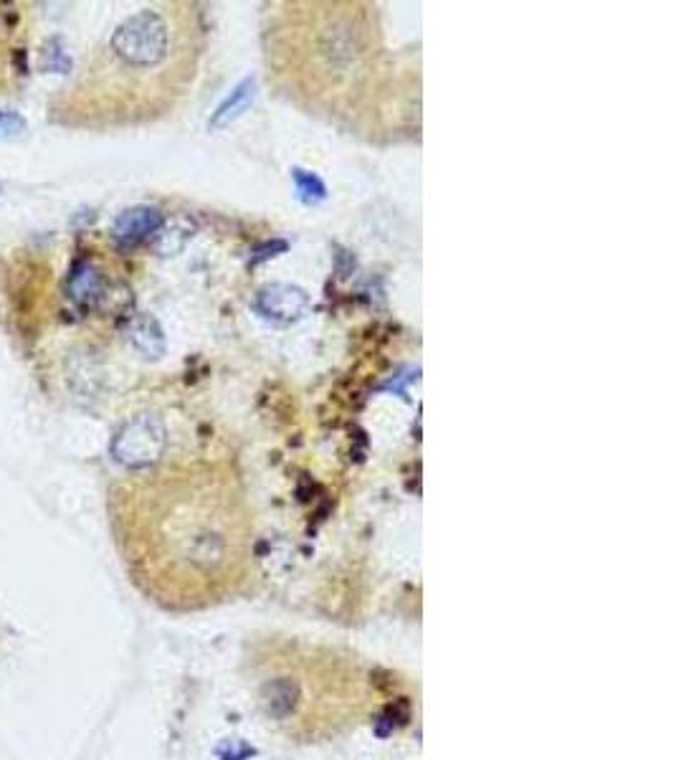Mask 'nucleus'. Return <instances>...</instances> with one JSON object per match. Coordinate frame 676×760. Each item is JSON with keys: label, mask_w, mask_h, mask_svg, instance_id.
<instances>
[{"label": "nucleus", "mask_w": 676, "mask_h": 760, "mask_svg": "<svg viewBox=\"0 0 676 760\" xmlns=\"http://www.w3.org/2000/svg\"><path fill=\"white\" fill-rule=\"evenodd\" d=\"M109 46L122 64L132 66V69H150L168 56V21L155 11L135 13L119 23Z\"/></svg>", "instance_id": "f257e3e1"}, {"label": "nucleus", "mask_w": 676, "mask_h": 760, "mask_svg": "<svg viewBox=\"0 0 676 760\" xmlns=\"http://www.w3.org/2000/svg\"><path fill=\"white\" fill-rule=\"evenodd\" d=\"M165 446H168V431H165L163 421L142 413V416L130 418L117 431L112 441V454L119 464L140 469L155 464L165 454Z\"/></svg>", "instance_id": "f03ea898"}, {"label": "nucleus", "mask_w": 676, "mask_h": 760, "mask_svg": "<svg viewBox=\"0 0 676 760\" xmlns=\"http://www.w3.org/2000/svg\"><path fill=\"white\" fill-rule=\"evenodd\" d=\"M256 307L266 320L294 322L307 312L309 297L304 289L292 287V284H271L259 292Z\"/></svg>", "instance_id": "7ed1b4c3"}, {"label": "nucleus", "mask_w": 676, "mask_h": 760, "mask_svg": "<svg viewBox=\"0 0 676 760\" xmlns=\"http://www.w3.org/2000/svg\"><path fill=\"white\" fill-rule=\"evenodd\" d=\"M160 226H163V213L150 206H137L125 211L114 221L112 236L117 241H122V244H137V241L160 231Z\"/></svg>", "instance_id": "20e7f679"}, {"label": "nucleus", "mask_w": 676, "mask_h": 760, "mask_svg": "<svg viewBox=\"0 0 676 760\" xmlns=\"http://www.w3.org/2000/svg\"><path fill=\"white\" fill-rule=\"evenodd\" d=\"M130 340L145 358H160L165 353V332L152 315H140L130 327Z\"/></svg>", "instance_id": "39448f33"}, {"label": "nucleus", "mask_w": 676, "mask_h": 760, "mask_svg": "<svg viewBox=\"0 0 676 760\" xmlns=\"http://www.w3.org/2000/svg\"><path fill=\"white\" fill-rule=\"evenodd\" d=\"M254 97H256V79H244V82L233 89L231 97H228L226 102L216 109V112H213L211 130H223V127L231 125L233 120H238V117H241V114L254 104Z\"/></svg>", "instance_id": "423d86ee"}, {"label": "nucleus", "mask_w": 676, "mask_h": 760, "mask_svg": "<svg viewBox=\"0 0 676 760\" xmlns=\"http://www.w3.org/2000/svg\"><path fill=\"white\" fill-rule=\"evenodd\" d=\"M69 294L79 304H92L102 297V277L94 266L82 264V269H76L69 279Z\"/></svg>", "instance_id": "0eeeda50"}, {"label": "nucleus", "mask_w": 676, "mask_h": 760, "mask_svg": "<svg viewBox=\"0 0 676 760\" xmlns=\"http://www.w3.org/2000/svg\"><path fill=\"white\" fill-rule=\"evenodd\" d=\"M292 178H294V183H297L299 198H302L304 203L325 201L327 188H325V183H322V180L317 178V175L307 173V170H302V168H294Z\"/></svg>", "instance_id": "6e6552de"}]
</instances>
